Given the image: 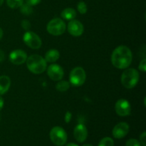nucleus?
<instances>
[{
	"instance_id": "nucleus-18",
	"label": "nucleus",
	"mask_w": 146,
	"mask_h": 146,
	"mask_svg": "<svg viewBox=\"0 0 146 146\" xmlns=\"http://www.w3.org/2000/svg\"><path fill=\"white\" fill-rule=\"evenodd\" d=\"M19 8H20V12H21V14H24V15L29 16L33 13L32 7L29 5V4H27V3H26V4H23Z\"/></svg>"
},
{
	"instance_id": "nucleus-33",
	"label": "nucleus",
	"mask_w": 146,
	"mask_h": 146,
	"mask_svg": "<svg viewBox=\"0 0 146 146\" xmlns=\"http://www.w3.org/2000/svg\"><path fill=\"white\" fill-rule=\"evenodd\" d=\"M83 146H93V145H91V144H84Z\"/></svg>"
},
{
	"instance_id": "nucleus-1",
	"label": "nucleus",
	"mask_w": 146,
	"mask_h": 146,
	"mask_svg": "<svg viewBox=\"0 0 146 146\" xmlns=\"http://www.w3.org/2000/svg\"><path fill=\"white\" fill-rule=\"evenodd\" d=\"M133 55L131 49L126 46L116 47L111 54V63L118 69H125L131 64Z\"/></svg>"
},
{
	"instance_id": "nucleus-23",
	"label": "nucleus",
	"mask_w": 146,
	"mask_h": 146,
	"mask_svg": "<svg viewBox=\"0 0 146 146\" xmlns=\"http://www.w3.org/2000/svg\"><path fill=\"white\" fill-rule=\"evenodd\" d=\"M21 27H22V28L27 31H28L30 29V28H31V23L29 22V20L24 19L22 21H21Z\"/></svg>"
},
{
	"instance_id": "nucleus-28",
	"label": "nucleus",
	"mask_w": 146,
	"mask_h": 146,
	"mask_svg": "<svg viewBox=\"0 0 146 146\" xmlns=\"http://www.w3.org/2000/svg\"><path fill=\"white\" fill-rule=\"evenodd\" d=\"M5 58V54L1 49H0V63L2 62Z\"/></svg>"
},
{
	"instance_id": "nucleus-25",
	"label": "nucleus",
	"mask_w": 146,
	"mask_h": 146,
	"mask_svg": "<svg viewBox=\"0 0 146 146\" xmlns=\"http://www.w3.org/2000/svg\"><path fill=\"white\" fill-rule=\"evenodd\" d=\"M140 141L143 146H146V133L145 131L140 135Z\"/></svg>"
},
{
	"instance_id": "nucleus-27",
	"label": "nucleus",
	"mask_w": 146,
	"mask_h": 146,
	"mask_svg": "<svg viewBox=\"0 0 146 146\" xmlns=\"http://www.w3.org/2000/svg\"><path fill=\"white\" fill-rule=\"evenodd\" d=\"M71 118H72V114L70 111H67L65 114V117H64V121L66 123H68L71 121Z\"/></svg>"
},
{
	"instance_id": "nucleus-10",
	"label": "nucleus",
	"mask_w": 146,
	"mask_h": 146,
	"mask_svg": "<svg viewBox=\"0 0 146 146\" xmlns=\"http://www.w3.org/2000/svg\"><path fill=\"white\" fill-rule=\"evenodd\" d=\"M68 33L74 36H80L84 31V25L78 20L72 19L69 21L67 27Z\"/></svg>"
},
{
	"instance_id": "nucleus-11",
	"label": "nucleus",
	"mask_w": 146,
	"mask_h": 146,
	"mask_svg": "<svg viewBox=\"0 0 146 146\" xmlns=\"http://www.w3.org/2000/svg\"><path fill=\"white\" fill-rule=\"evenodd\" d=\"M27 54L24 51L21 49L14 50L9 54V61L14 65H21L26 62Z\"/></svg>"
},
{
	"instance_id": "nucleus-31",
	"label": "nucleus",
	"mask_w": 146,
	"mask_h": 146,
	"mask_svg": "<svg viewBox=\"0 0 146 146\" xmlns=\"http://www.w3.org/2000/svg\"><path fill=\"white\" fill-rule=\"evenodd\" d=\"M3 36V30L1 29V28H0V40L2 38Z\"/></svg>"
},
{
	"instance_id": "nucleus-4",
	"label": "nucleus",
	"mask_w": 146,
	"mask_h": 146,
	"mask_svg": "<svg viewBox=\"0 0 146 146\" xmlns=\"http://www.w3.org/2000/svg\"><path fill=\"white\" fill-rule=\"evenodd\" d=\"M66 29V23L60 18H54L48 23L46 30L53 36L62 35Z\"/></svg>"
},
{
	"instance_id": "nucleus-20",
	"label": "nucleus",
	"mask_w": 146,
	"mask_h": 146,
	"mask_svg": "<svg viewBox=\"0 0 146 146\" xmlns=\"http://www.w3.org/2000/svg\"><path fill=\"white\" fill-rule=\"evenodd\" d=\"M98 146H114L113 140L110 137H106L101 140Z\"/></svg>"
},
{
	"instance_id": "nucleus-34",
	"label": "nucleus",
	"mask_w": 146,
	"mask_h": 146,
	"mask_svg": "<svg viewBox=\"0 0 146 146\" xmlns=\"http://www.w3.org/2000/svg\"><path fill=\"white\" fill-rule=\"evenodd\" d=\"M0 119H1V117H0Z\"/></svg>"
},
{
	"instance_id": "nucleus-14",
	"label": "nucleus",
	"mask_w": 146,
	"mask_h": 146,
	"mask_svg": "<svg viewBox=\"0 0 146 146\" xmlns=\"http://www.w3.org/2000/svg\"><path fill=\"white\" fill-rule=\"evenodd\" d=\"M11 86V79L7 76H0V96L5 94Z\"/></svg>"
},
{
	"instance_id": "nucleus-7",
	"label": "nucleus",
	"mask_w": 146,
	"mask_h": 146,
	"mask_svg": "<svg viewBox=\"0 0 146 146\" xmlns=\"http://www.w3.org/2000/svg\"><path fill=\"white\" fill-rule=\"evenodd\" d=\"M23 40L26 45L32 49H38L42 44L41 38L33 31H27L24 34Z\"/></svg>"
},
{
	"instance_id": "nucleus-22",
	"label": "nucleus",
	"mask_w": 146,
	"mask_h": 146,
	"mask_svg": "<svg viewBox=\"0 0 146 146\" xmlns=\"http://www.w3.org/2000/svg\"><path fill=\"white\" fill-rule=\"evenodd\" d=\"M125 146H141V144L138 140L131 138V139L127 141L126 143H125Z\"/></svg>"
},
{
	"instance_id": "nucleus-26",
	"label": "nucleus",
	"mask_w": 146,
	"mask_h": 146,
	"mask_svg": "<svg viewBox=\"0 0 146 146\" xmlns=\"http://www.w3.org/2000/svg\"><path fill=\"white\" fill-rule=\"evenodd\" d=\"M25 1L27 4L33 7V6H36L39 4L41 0H25Z\"/></svg>"
},
{
	"instance_id": "nucleus-2",
	"label": "nucleus",
	"mask_w": 146,
	"mask_h": 146,
	"mask_svg": "<svg viewBox=\"0 0 146 146\" xmlns=\"http://www.w3.org/2000/svg\"><path fill=\"white\" fill-rule=\"evenodd\" d=\"M27 66L31 73L34 74H41L46 71L47 62L41 56L33 54L27 58Z\"/></svg>"
},
{
	"instance_id": "nucleus-21",
	"label": "nucleus",
	"mask_w": 146,
	"mask_h": 146,
	"mask_svg": "<svg viewBox=\"0 0 146 146\" xmlns=\"http://www.w3.org/2000/svg\"><path fill=\"white\" fill-rule=\"evenodd\" d=\"M77 9L81 14H85L87 12V5L84 1H79L77 4Z\"/></svg>"
},
{
	"instance_id": "nucleus-17",
	"label": "nucleus",
	"mask_w": 146,
	"mask_h": 146,
	"mask_svg": "<svg viewBox=\"0 0 146 146\" xmlns=\"http://www.w3.org/2000/svg\"><path fill=\"white\" fill-rule=\"evenodd\" d=\"M70 88V83L66 81H58L56 86V88L60 92H65Z\"/></svg>"
},
{
	"instance_id": "nucleus-32",
	"label": "nucleus",
	"mask_w": 146,
	"mask_h": 146,
	"mask_svg": "<svg viewBox=\"0 0 146 146\" xmlns=\"http://www.w3.org/2000/svg\"><path fill=\"white\" fill-rule=\"evenodd\" d=\"M3 2H4V0H0V7H1V6L2 5Z\"/></svg>"
},
{
	"instance_id": "nucleus-8",
	"label": "nucleus",
	"mask_w": 146,
	"mask_h": 146,
	"mask_svg": "<svg viewBox=\"0 0 146 146\" xmlns=\"http://www.w3.org/2000/svg\"><path fill=\"white\" fill-rule=\"evenodd\" d=\"M47 75L52 81H61L64 75V69L58 64H51L47 68Z\"/></svg>"
},
{
	"instance_id": "nucleus-24",
	"label": "nucleus",
	"mask_w": 146,
	"mask_h": 146,
	"mask_svg": "<svg viewBox=\"0 0 146 146\" xmlns=\"http://www.w3.org/2000/svg\"><path fill=\"white\" fill-rule=\"evenodd\" d=\"M138 68L141 70L143 72H145L146 71V59L143 58L142 61L140 62L139 66H138Z\"/></svg>"
},
{
	"instance_id": "nucleus-13",
	"label": "nucleus",
	"mask_w": 146,
	"mask_h": 146,
	"mask_svg": "<svg viewBox=\"0 0 146 146\" xmlns=\"http://www.w3.org/2000/svg\"><path fill=\"white\" fill-rule=\"evenodd\" d=\"M74 135L75 139L78 142H84L88 136V131H87L86 125L83 123L78 124L74 128Z\"/></svg>"
},
{
	"instance_id": "nucleus-16",
	"label": "nucleus",
	"mask_w": 146,
	"mask_h": 146,
	"mask_svg": "<svg viewBox=\"0 0 146 146\" xmlns=\"http://www.w3.org/2000/svg\"><path fill=\"white\" fill-rule=\"evenodd\" d=\"M61 16L64 19L67 21H71L74 19L76 17V11L75 9L72 8H66L64 9L61 13Z\"/></svg>"
},
{
	"instance_id": "nucleus-29",
	"label": "nucleus",
	"mask_w": 146,
	"mask_h": 146,
	"mask_svg": "<svg viewBox=\"0 0 146 146\" xmlns=\"http://www.w3.org/2000/svg\"><path fill=\"white\" fill-rule=\"evenodd\" d=\"M4 99H3L2 97L0 96V111H1V110L3 108V107H4Z\"/></svg>"
},
{
	"instance_id": "nucleus-3",
	"label": "nucleus",
	"mask_w": 146,
	"mask_h": 146,
	"mask_svg": "<svg viewBox=\"0 0 146 146\" xmlns=\"http://www.w3.org/2000/svg\"><path fill=\"white\" fill-rule=\"evenodd\" d=\"M140 75L136 69L133 68H126L121 75V84L128 89L134 88L139 81Z\"/></svg>"
},
{
	"instance_id": "nucleus-15",
	"label": "nucleus",
	"mask_w": 146,
	"mask_h": 146,
	"mask_svg": "<svg viewBox=\"0 0 146 146\" xmlns=\"http://www.w3.org/2000/svg\"><path fill=\"white\" fill-rule=\"evenodd\" d=\"M60 53L56 49H50L46 53L45 58L46 62L48 63H54L59 58Z\"/></svg>"
},
{
	"instance_id": "nucleus-6",
	"label": "nucleus",
	"mask_w": 146,
	"mask_h": 146,
	"mask_svg": "<svg viewBox=\"0 0 146 146\" xmlns=\"http://www.w3.org/2000/svg\"><path fill=\"white\" fill-rule=\"evenodd\" d=\"M86 78V71L82 67H75L71 70L69 75L70 84L74 86H81L85 83Z\"/></svg>"
},
{
	"instance_id": "nucleus-9",
	"label": "nucleus",
	"mask_w": 146,
	"mask_h": 146,
	"mask_svg": "<svg viewBox=\"0 0 146 146\" xmlns=\"http://www.w3.org/2000/svg\"><path fill=\"white\" fill-rule=\"evenodd\" d=\"M115 110L116 113L120 116H127L131 113V104L127 100L123 98L119 99L115 103Z\"/></svg>"
},
{
	"instance_id": "nucleus-19",
	"label": "nucleus",
	"mask_w": 146,
	"mask_h": 146,
	"mask_svg": "<svg viewBox=\"0 0 146 146\" xmlns=\"http://www.w3.org/2000/svg\"><path fill=\"white\" fill-rule=\"evenodd\" d=\"M7 4L11 9H18L24 4V0H7Z\"/></svg>"
},
{
	"instance_id": "nucleus-12",
	"label": "nucleus",
	"mask_w": 146,
	"mask_h": 146,
	"mask_svg": "<svg viewBox=\"0 0 146 146\" xmlns=\"http://www.w3.org/2000/svg\"><path fill=\"white\" fill-rule=\"evenodd\" d=\"M130 130L129 125L125 122H121L114 126L112 131L113 137L117 139L124 138L128 133Z\"/></svg>"
},
{
	"instance_id": "nucleus-5",
	"label": "nucleus",
	"mask_w": 146,
	"mask_h": 146,
	"mask_svg": "<svg viewBox=\"0 0 146 146\" xmlns=\"http://www.w3.org/2000/svg\"><path fill=\"white\" fill-rule=\"evenodd\" d=\"M49 136L53 143L57 146L64 145L67 141L66 132L60 126L54 127L50 131Z\"/></svg>"
},
{
	"instance_id": "nucleus-30",
	"label": "nucleus",
	"mask_w": 146,
	"mask_h": 146,
	"mask_svg": "<svg viewBox=\"0 0 146 146\" xmlns=\"http://www.w3.org/2000/svg\"><path fill=\"white\" fill-rule=\"evenodd\" d=\"M66 146H78V145H76V143H69L67 144Z\"/></svg>"
}]
</instances>
